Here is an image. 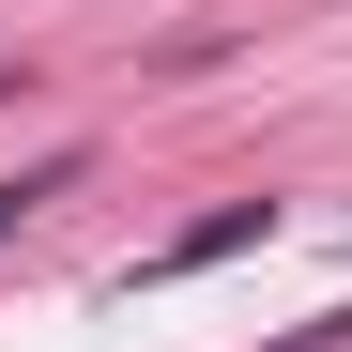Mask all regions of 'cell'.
I'll list each match as a JSON object with an SVG mask.
<instances>
[{"label":"cell","instance_id":"cell-1","mask_svg":"<svg viewBox=\"0 0 352 352\" xmlns=\"http://www.w3.org/2000/svg\"><path fill=\"white\" fill-rule=\"evenodd\" d=\"M261 230H276L261 199H230V214H199V230H168V245H153L138 276H199V261H230V245H261Z\"/></svg>","mask_w":352,"mask_h":352},{"label":"cell","instance_id":"cell-2","mask_svg":"<svg viewBox=\"0 0 352 352\" xmlns=\"http://www.w3.org/2000/svg\"><path fill=\"white\" fill-rule=\"evenodd\" d=\"M77 168H92V153H77V138H62V153H46V168H16V184H0V245H16V230H31V214H46V199H62V184H77Z\"/></svg>","mask_w":352,"mask_h":352}]
</instances>
